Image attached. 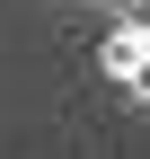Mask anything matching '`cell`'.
Here are the masks:
<instances>
[{
    "mask_svg": "<svg viewBox=\"0 0 150 159\" xmlns=\"http://www.w3.org/2000/svg\"><path fill=\"white\" fill-rule=\"evenodd\" d=\"M133 27H141V35H150V0H133Z\"/></svg>",
    "mask_w": 150,
    "mask_h": 159,
    "instance_id": "obj_2",
    "label": "cell"
},
{
    "mask_svg": "<svg viewBox=\"0 0 150 159\" xmlns=\"http://www.w3.org/2000/svg\"><path fill=\"white\" fill-rule=\"evenodd\" d=\"M133 89L150 97V35H141V62H133Z\"/></svg>",
    "mask_w": 150,
    "mask_h": 159,
    "instance_id": "obj_1",
    "label": "cell"
}]
</instances>
